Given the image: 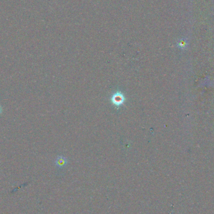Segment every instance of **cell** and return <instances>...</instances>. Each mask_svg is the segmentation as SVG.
Here are the masks:
<instances>
[{
	"label": "cell",
	"instance_id": "3957f363",
	"mask_svg": "<svg viewBox=\"0 0 214 214\" xmlns=\"http://www.w3.org/2000/svg\"><path fill=\"white\" fill-rule=\"evenodd\" d=\"M2 113V108L1 107V105H0V114H1Z\"/></svg>",
	"mask_w": 214,
	"mask_h": 214
},
{
	"label": "cell",
	"instance_id": "7a4b0ae2",
	"mask_svg": "<svg viewBox=\"0 0 214 214\" xmlns=\"http://www.w3.org/2000/svg\"><path fill=\"white\" fill-rule=\"evenodd\" d=\"M55 165L58 167H63L68 163V160L63 156H58L55 160Z\"/></svg>",
	"mask_w": 214,
	"mask_h": 214
},
{
	"label": "cell",
	"instance_id": "6da1fadb",
	"mask_svg": "<svg viewBox=\"0 0 214 214\" xmlns=\"http://www.w3.org/2000/svg\"><path fill=\"white\" fill-rule=\"evenodd\" d=\"M111 101L115 107H120L123 104L125 101V96L122 93L117 92L112 95Z\"/></svg>",
	"mask_w": 214,
	"mask_h": 214
}]
</instances>
